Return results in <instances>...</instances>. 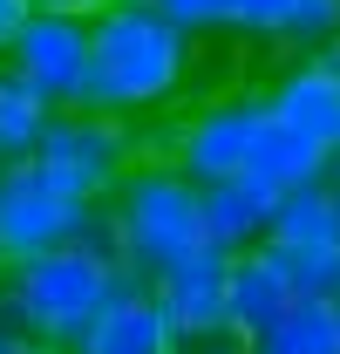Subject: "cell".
Listing matches in <instances>:
<instances>
[{"label": "cell", "instance_id": "1", "mask_svg": "<svg viewBox=\"0 0 340 354\" xmlns=\"http://www.w3.org/2000/svg\"><path fill=\"white\" fill-rule=\"evenodd\" d=\"M88 28H95V75H88L95 116L129 123V116L170 109L198 75V35L177 28L164 7H109Z\"/></svg>", "mask_w": 340, "mask_h": 354}, {"label": "cell", "instance_id": "2", "mask_svg": "<svg viewBox=\"0 0 340 354\" xmlns=\"http://www.w3.org/2000/svg\"><path fill=\"white\" fill-rule=\"evenodd\" d=\"M116 279H123V266L95 245H62L28 266H0V327L55 354H75V341L116 300Z\"/></svg>", "mask_w": 340, "mask_h": 354}, {"label": "cell", "instance_id": "3", "mask_svg": "<svg viewBox=\"0 0 340 354\" xmlns=\"http://www.w3.org/2000/svg\"><path fill=\"white\" fill-rule=\"evenodd\" d=\"M102 212H109V225H116L123 266H129V272H143V279H164L170 266L211 252V232H205V191L177 171L170 157H143Z\"/></svg>", "mask_w": 340, "mask_h": 354}, {"label": "cell", "instance_id": "4", "mask_svg": "<svg viewBox=\"0 0 340 354\" xmlns=\"http://www.w3.org/2000/svg\"><path fill=\"white\" fill-rule=\"evenodd\" d=\"M265 123H272L265 88H232V95H211V102H191L170 130L143 136V150H164L198 191H211V184H232V177L252 171Z\"/></svg>", "mask_w": 340, "mask_h": 354}, {"label": "cell", "instance_id": "5", "mask_svg": "<svg viewBox=\"0 0 340 354\" xmlns=\"http://www.w3.org/2000/svg\"><path fill=\"white\" fill-rule=\"evenodd\" d=\"M95 232H102V205H82L35 157L0 171V266H28L62 245H88Z\"/></svg>", "mask_w": 340, "mask_h": 354}, {"label": "cell", "instance_id": "6", "mask_svg": "<svg viewBox=\"0 0 340 354\" xmlns=\"http://www.w3.org/2000/svg\"><path fill=\"white\" fill-rule=\"evenodd\" d=\"M55 184H68L82 205H109L123 191V177L143 164V136L116 123V116H95V109H68L55 116L41 157H35Z\"/></svg>", "mask_w": 340, "mask_h": 354}, {"label": "cell", "instance_id": "7", "mask_svg": "<svg viewBox=\"0 0 340 354\" xmlns=\"http://www.w3.org/2000/svg\"><path fill=\"white\" fill-rule=\"evenodd\" d=\"M21 82L41 95L48 109H88V75H95V28L82 14H35L21 28V41L7 48V62Z\"/></svg>", "mask_w": 340, "mask_h": 354}, {"label": "cell", "instance_id": "8", "mask_svg": "<svg viewBox=\"0 0 340 354\" xmlns=\"http://www.w3.org/2000/svg\"><path fill=\"white\" fill-rule=\"evenodd\" d=\"M75 354H191V341L177 334V320H170L164 300L150 293V279L123 266L116 300H109L102 320L75 341Z\"/></svg>", "mask_w": 340, "mask_h": 354}, {"label": "cell", "instance_id": "9", "mask_svg": "<svg viewBox=\"0 0 340 354\" xmlns=\"http://www.w3.org/2000/svg\"><path fill=\"white\" fill-rule=\"evenodd\" d=\"M265 102H272V116L293 136H306L320 157H340V68L327 55L286 62V68L265 82Z\"/></svg>", "mask_w": 340, "mask_h": 354}, {"label": "cell", "instance_id": "10", "mask_svg": "<svg viewBox=\"0 0 340 354\" xmlns=\"http://www.w3.org/2000/svg\"><path fill=\"white\" fill-rule=\"evenodd\" d=\"M299 307L293 279H286V266L272 245H258V252H238L232 259V293H225V341H238V348H258L286 313Z\"/></svg>", "mask_w": 340, "mask_h": 354}, {"label": "cell", "instance_id": "11", "mask_svg": "<svg viewBox=\"0 0 340 354\" xmlns=\"http://www.w3.org/2000/svg\"><path fill=\"white\" fill-rule=\"evenodd\" d=\"M150 293L164 300V313L177 320V334L198 341H225V293H232V252H198V259L170 266L164 279H150Z\"/></svg>", "mask_w": 340, "mask_h": 354}, {"label": "cell", "instance_id": "12", "mask_svg": "<svg viewBox=\"0 0 340 354\" xmlns=\"http://www.w3.org/2000/svg\"><path fill=\"white\" fill-rule=\"evenodd\" d=\"M272 212H279V198L272 191H258L245 177H232V184H211L205 191V232H211L218 252H258V245H272Z\"/></svg>", "mask_w": 340, "mask_h": 354}, {"label": "cell", "instance_id": "13", "mask_svg": "<svg viewBox=\"0 0 340 354\" xmlns=\"http://www.w3.org/2000/svg\"><path fill=\"white\" fill-rule=\"evenodd\" d=\"M272 245H340V184L313 177L272 212Z\"/></svg>", "mask_w": 340, "mask_h": 354}, {"label": "cell", "instance_id": "14", "mask_svg": "<svg viewBox=\"0 0 340 354\" xmlns=\"http://www.w3.org/2000/svg\"><path fill=\"white\" fill-rule=\"evenodd\" d=\"M55 116H62V109H48V102L21 82L14 68H0V157H7V164L41 157V143H48V130H55Z\"/></svg>", "mask_w": 340, "mask_h": 354}, {"label": "cell", "instance_id": "15", "mask_svg": "<svg viewBox=\"0 0 340 354\" xmlns=\"http://www.w3.org/2000/svg\"><path fill=\"white\" fill-rule=\"evenodd\" d=\"M252 354H340V307H320V300H299Z\"/></svg>", "mask_w": 340, "mask_h": 354}, {"label": "cell", "instance_id": "16", "mask_svg": "<svg viewBox=\"0 0 340 354\" xmlns=\"http://www.w3.org/2000/svg\"><path fill=\"white\" fill-rule=\"evenodd\" d=\"M286 279H293L299 300H320V307H340V245H272Z\"/></svg>", "mask_w": 340, "mask_h": 354}, {"label": "cell", "instance_id": "17", "mask_svg": "<svg viewBox=\"0 0 340 354\" xmlns=\"http://www.w3.org/2000/svg\"><path fill=\"white\" fill-rule=\"evenodd\" d=\"M334 41H340V0H293L279 48H293V62H306V55H327Z\"/></svg>", "mask_w": 340, "mask_h": 354}, {"label": "cell", "instance_id": "18", "mask_svg": "<svg viewBox=\"0 0 340 354\" xmlns=\"http://www.w3.org/2000/svg\"><path fill=\"white\" fill-rule=\"evenodd\" d=\"M177 28H191L198 41L205 35H238V0H157Z\"/></svg>", "mask_w": 340, "mask_h": 354}, {"label": "cell", "instance_id": "19", "mask_svg": "<svg viewBox=\"0 0 340 354\" xmlns=\"http://www.w3.org/2000/svg\"><path fill=\"white\" fill-rule=\"evenodd\" d=\"M286 14H293V0H238V41H272L279 48Z\"/></svg>", "mask_w": 340, "mask_h": 354}, {"label": "cell", "instance_id": "20", "mask_svg": "<svg viewBox=\"0 0 340 354\" xmlns=\"http://www.w3.org/2000/svg\"><path fill=\"white\" fill-rule=\"evenodd\" d=\"M28 21H35V0H0V62H7V48L21 41Z\"/></svg>", "mask_w": 340, "mask_h": 354}, {"label": "cell", "instance_id": "21", "mask_svg": "<svg viewBox=\"0 0 340 354\" xmlns=\"http://www.w3.org/2000/svg\"><path fill=\"white\" fill-rule=\"evenodd\" d=\"M116 0H35V14H82V21H95V14H109Z\"/></svg>", "mask_w": 340, "mask_h": 354}, {"label": "cell", "instance_id": "22", "mask_svg": "<svg viewBox=\"0 0 340 354\" xmlns=\"http://www.w3.org/2000/svg\"><path fill=\"white\" fill-rule=\"evenodd\" d=\"M0 354H55V348L28 341V334H14V327H0Z\"/></svg>", "mask_w": 340, "mask_h": 354}, {"label": "cell", "instance_id": "23", "mask_svg": "<svg viewBox=\"0 0 340 354\" xmlns=\"http://www.w3.org/2000/svg\"><path fill=\"white\" fill-rule=\"evenodd\" d=\"M191 354H252V348H238V341H198Z\"/></svg>", "mask_w": 340, "mask_h": 354}, {"label": "cell", "instance_id": "24", "mask_svg": "<svg viewBox=\"0 0 340 354\" xmlns=\"http://www.w3.org/2000/svg\"><path fill=\"white\" fill-rule=\"evenodd\" d=\"M116 7H157V0H116Z\"/></svg>", "mask_w": 340, "mask_h": 354}, {"label": "cell", "instance_id": "25", "mask_svg": "<svg viewBox=\"0 0 340 354\" xmlns=\"http://www.w3.org/2000/svg\"><path fill=\"white\" fill-rule=\"evenodd\" d=\"M327 62H334V68H340V41H334V48H327Z\"/></svg>", "mask_w": 340, "mask_h": 354}, {"label": "cell", "instance_id": "26", "mask_svg": "<svg viewBox=\"0 0 340 354\" xmlns=\"http://www.w3.org/2000/svg\"><path fill=\"white\" fill-rule=\"evenodd\" d=\"M327 177H334V184H340V157H334V171H327Z\"/></svg>", "mask_w": 340, "mask_h": 354}, {"label": "cell", "instance_id": "27", "mask_svg": "<svg viewBox=\"0 0 340 354\" xmlns=\"http://www.w3.org/2000/svg\"><path fill=\"white\" fill-rule=\"evenodd\" d=\"M0 171H7V157H0Z\"/></svg>", "mask_w": 340, "mask_h": 354}]
</instances>
